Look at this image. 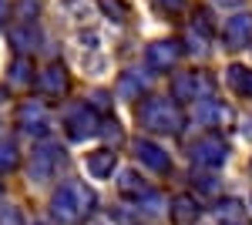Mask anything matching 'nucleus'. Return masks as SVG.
<instances>
[{"label":"nucleus","mask_w":252,"mask_h":225,"mask_svg":"<svg viewBox=\"0 0 252 225\" xmlns=\"http://www.w3.org/2000/svg\"><path fill=\"white\" fill-rule=\"evenodd\" d=\"M222 37H225V47L232 51H242L252 44V14H235V17L225 20L222 27Z\"/></svg>","instance_id":"obj_9"},{"label":"nucleus","mask_w":252,"mask_h":225,"mask_svg":"<svg viewBox=\"0 0 252 225\" xmlns=\"http://www.w3.org/2000/svg\"><path fill=\"white\" fill-rule=\"evenodd\" d=\"M192 161L195 168H222L225 161H229V145H225V138L222 134H202L198 141L192 145Z\"/></svg>","instance_id":"obj_5"},{"label":"nucleus","mask_w":252,"mask_h":225,"mask_svg":"<svg viewBox=\"0 0 252 225\" xmlns=\"http://www.w3.org/2000/svg\"><path fill=\"white\" fill-rule=\"evenodd\" d=\"M135 158L148 171H155V175H168V168H172L168 151L161 148V145H155V141H148V138H138L135 141Z\"/></svg>","instance_id":"obj_8"},{"label":"nucleus","mask_w":252,"mask_h":225,"mask_svg":"<svg viewBox=\"0 0 252 225\" xmlns=\"http://www.w3.org/2000/svg\"><path fill=\"white\" fill-rule=\"evenodd\" d=\"M219 215H222V219H229V222H242V208H239V202H232V198L219 205Z\"/></svg>","instance_id":"obj_22"},{"label":"nucleus","mask_w":252,"mask_h":225,"mask_svg":"<svg viewBox=\"0 0 252 225\" xmlns=\"http://www.w3.org/2000/svg\"><path fill=\"white\" fill-rule=\"evenodd\" d=\"M215 3H222V7H242L246 0H215Z\"/></svg>","instance_id":"obj_28"},{"label":"nucleus","mask_w":252,"mask_h":225,"mask_svg":"<svg viewBox=\"0 0 252 225\" xmlns=\"http://www.w3.org/2000/svg\"><path fill=\"white\" fill-rule=\"evenodd\" d=\"M118 168V155L111 148H97L88 155V171L94 175V178H111Z\"/></svg>","instance_id":"obj_12"},{"label":"nucleus","mask_w":252,"mask_h":225,"mask_svg":"<svg viewBox=\"0 0 252 225\" xmlns=\"http://www.w3.org/2000/svg\"><path fill=\"white\" fill-rule=\"evenodd\" d=\"M158 10H165V14H178L182 10V0H155Z\"/></svg>","instance_id":"obj_25"},{"label":"nucleus","mask_w":252,"mask_h":225,"mask_svg":"<svg viewBox=\"0 0 252 225\" xmlns=\"http://www.w3.org/2000/svg\"><path fill=\"white\" fill-rule=\"evenodd\" d=\"M229 84H232L239 94H246V97H252V71L249 67H242V64H232L229 67Z\"/></svg>","instance_id":"obj_16"},{"label":"nucleus","mask_w":252,"mask_h":225,"mask_svg":"<svg viewBox=\"0 0 252 225\" xmlns=\"http://www.w3.org/2000/svg\"><path fill=\"white\" fill-rule=\"evenodd\" d=\"M37 88H40L44 97H64V91H67V67H64L61 61L47 64L37 74Z\"/></svg>","instance_id":"obj_10"},{"label":"nucleus","mask_w":252,"mask_h":225,"mask_svg":"<svg viewBox=\"0 0 252 225\" xmlns=\"http://www.w3.org/2000/svg\"><path fill=\"white\" fill-rule=\"evenodd\" d=\"M37 225H44V222H37Z\"/></svg>","instance_id":"obj_30"},{"label":"nucleus","mask_w":252,"mask_h":225,"mask_svg":"<svg viewBox=\"0 0 252 225\" xmlns=\"http://www.w3.org/2000/svg\"><path fill=\"white\" fill-rule=\"evenodd\" d=\"M212 91H215V81L205 71H189V74H178L172 81V97L175 101H185V104L209 101Z\"/></svg>","instance_id":"obj_4"},{"label":"nucleus","mask_w":252,"mask_h":225,"mask_svg":"<svg viewBox=\"0 0 252 225\" xmlns=\"http://www.w3.org/2000/svg\"><path fill=\"white\" fill-rule=\"evenodd\" d=\"M178 54H182V51H178L175 40H155V44H148V51H145V64H148L152 71H172Z\"/></svg>","instance_id":"obj_11"},{"label":"nucleus","mask_w":252,"mask_h":225,"mask_svg":"<svg viewBox=\"0 0 252 225\" xmlns=\"http://www.w3.org/2000/svg\"><path fill=\"white\" fill-rule=\"evenodd\" d=\"M118 195H121V198H138V202H141V198L152 195V188L141 182L138 171H121V175H118Z\"/></svg>","instance_id":"obj_13"},{"label":"nucleus","mask_w":252,"mask_h":225,"mask_svg":"<svg viewBox=\"0 0 252 225\" xmlns=\"http://www.w3.org/2000/svg\"><path fill=\"white\" fill-rule=\"evenodd\" d=\"M0 225H24V212L17 205H0Z\"/></svg>","instance_id":"obj_20"},{"label":"nucleus","mask_w":252,"mask_h":225,"mask_svg":"<svg viewBox=\"0 0 252 225\" xmlns=\"http://www.w3.org/2000/svg\"><path fill=\"white\" fill-rule=\"evenodd\" d=\"M101 7H104V10H108V14H111V17H128V14H131V10H128V3H121V0H101Z\"/></svg>","instance_id":"obj_23"},{"label":"nucleus","mask_w":252,"mask_h":225,"mask_svg":"<svg viewBox=\"0 0 252 225\" xmlns=\"http://www.w3.org/2000/svg\"><path fill=\"white\" fill-rule=\"evenodd\" d=\"M97 134H104L108 141H121V125H118L115 118H104L101 128H97Z\"/></svg>","instance_id":"obj_21"},{"label":"nucleus","mask_w":252,"mask_h":225,"mask_svg":"<svg viewBox=\"0 0 252 225\" xmlns=\"http://www.w3.org/2000/svg\"><path fill=\"white\" fill-rule=\"evenodd\" d=\"M17 148L10 145V141H0V171H14L17 168Z\"/></svg>","instance_id":"obj_19"},{"label":"nucleus","mask_w":252,"mask_h":225,"mask_svg":"<svg viewBox=\"0 0 252 225\" xmlns=\"http://www.w3.org/2000/svg\"><path fill=\"white\" fill-rule=\"evenodd\" d=\"M189 51L192 54H205V37H195V31L189 34Z\"/></svg>","instance_id":"obj_26"},{"label":"nucleus","mask_w":252,"mask_h":225,"mask_svg":"<svg viewBox=\"0 0 252 225\" xmlns=\"http://www.w3.org/2000/svg\"><path fill=\"white\" fill-rule=\"evenodd\" d=\"M198 27H202V37L212 34V14H209V10H198V14H195V31H198Z\"/></svg>","instance_id":"obj_24"},{"label":"nucleus","mask_w":252,"mask_h":225,"mask_svg":"<svg viewBox=\"0 0 252 225\" xmlns=\"http://www.w3.org/2000/svg\"><path fill=\"white\" fill-rule=\"evenodd\" d=\"M198 219V202L192 195H175L172 198V222L178 225H192Z\"/></svg>","instance_id":"obj_14"},{"label":"nucleus","mask_w":252,"mask_h":225,"mask_svg":"<svg viewBox=\"0 0 252 225\" xmlns=\"http://www.w3.org/2000/svg\"><path fill=\"white\" fill-rule=\"evenodd\" d=\"M64 161H67V155L58 141H40L31 155V178L34 182H51V178H58Z\"/></svg>","instance_id":"obj_3"},{"label":"nucleus","mask_w":252,"mask_h":225,"mask_svg":"<svg viewBox=\"0 0 252 225\" xmlns=\"http://www.w3.org/2000/svg\"><path fill=\"white\" fill-rule=\"evenodd\" d=\"M97 205V195L84 182H64L51 195V215L64 225H81Z\"/></svg>","instance_id":"obj_1"},{"label":"nucleus","mask_w":252,"mask_h":225,"mask_svg":"<svg viewBox=\"0 0 252 225\" xmlns=\"http://www.w3.org/2000/svg\"><path fill=\"white\" fill-rule=\"evenodd\" d=\"M7 17H10V7H7V0H0V27L7 24Z\"/></svg>","instance_id":"obj_27"},{"label":"nucleus","mask_w":252,"mask_h":225,"mask_svg":"<svg viewBox=\"0 0 252 225\" xmlns=\"http://www.w3.org/2000/svg\"><path fill=\"white\" fill-rule=\"evenodd\" d=\"M10 44L17 47L20 54H27L31 44H37V31H34V27H14V31H10Z\"/></svg>","instance_id":"obj_18"},{"label":"nucleus","mask_w":252,"mask_h":225,"mask_svg":"<svg viewBox=\"0 0 252 225\" xmlns=\"http://www.w3.org/2000/svg\"><path fill=\"white\" fill-rule=\"evenodd\" d=\"M249 175H252V161H249Z\"/></svg>","instance_id":"obj_29"},{"label":"nucleus","mask_w":252,"mask_h":225,"mask_svg":"<svg viewBox=\"0 0 252 225\" xmlns=\"http://www.w3.org/2000/svg\"><path fill=\"white\" fill-rule=\"evenodd\" d=\"M64 128H67V138H71V141H84V138L97 134L101 118L94 114L91 104H71V108L64 111Z\"/></svg>","instance_id":"obj_6"},{"label":"nucleus","mask_w":252,"mask_h":225,"mask_svg":"<svg viewBox=\"0 0 252 225\" xmlns=\"http://www.w3.org/2000/svg\"><path fill=\"white\" fill-rule=\"evenodd\" d=\"M17 128L27 134H47L51 131V118H47V108L44 101H20L17 108Z\"/></svg>","instance_id":"obj_7"},{"label":"nucleus","mask_w":252,"mask_h":225,"mask_svg":"<svg viewBox=\"0 0 252 225\" xmlns=\"http://www.w3.org/2000/svg\"><path fill=\"white\" fill-rule=\"evenodd\" d=\"M10 84H17V88H24V84H31L34 81V61L27 54H17V61L10 64Z\"/></svg>","instance_id":"obj_15"},{"label":"nucleus","mask_w":252,"mask_h":225,"mask_svg":"<svg viewBox=\"0 0 252 225\" xmlns=\"http://www.w3.org/2000/svg\"><path fill=\"white\" fill-rule=\"evenodd\" d=\"M118 94H121V97H138V94H145V77L135 74V71H128V74L121 77V84H118Z\"/></svg>","instance_id":"obj_17"},{"label":"nucleus","mask_w":252,"mask_h":225,"mask_svg":"<svg viewBox=\"0 0 252 225\" xmlns=\"http://www.w3.org/2000/svg\"><path fill=\"white\" fill-rule=\"evenodd\" d=\"M138 125L152 134H178L185 128V114L172 97H148L138 108Z\"/></svg>","instance_id":"obj_2"}]
</instances>
